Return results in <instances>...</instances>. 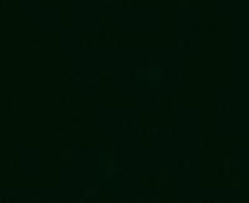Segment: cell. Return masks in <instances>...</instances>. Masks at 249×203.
<instances>
[{
    "mask_svg": "<svg viewBox=\"0 0 249 203\" xmlns=\"http://www.w3.org/2000/svg\"><path fill=\"white\" fill-rule=\"evenodd\" d=\"M219 117L220 118L229 117V100L226 97L219 99Z\"/></svg>",
    "mask_w": 249,
    "mask_h": 203,
    "instance_id": "cell-1",
    "label": "cell"
},
{
    "mask_svg": "<svg viewBox=\"0 0 249 203\" xmlns=\"http://www.w3.org/2000/svg\"><path fill=\"white\" fill-rule=\"evenodd\" d=\"M222 162H224V164H222V166L227 167V168H238L239 167V160L238 158H224V160H222Z\"/></svg>",
    "mask_w": 249,
    "mask_h": 203,
    "instance_id": "cell-2",
    "label": "cell"
},
{
    "mask_svg": "<svg viewBox=\"0 0 249 203\" xmlns=\"http://www.w3.org/2000/svg\"><path fill=\"white\" fill-rule=\"evenodd\" d=\"M97 196H100L98 188H86L85 190V197H97Z\"/></svg>",
    "mask_w": 249,
    "mask_h": 203,
    "instance_id": "cell-3",
    "label": "cell"
},
{
    "mask_svg": "<svg viewBox=\"0 0 249 203\" xmlns=\"http://www.w3.org/2000/svg\"><path fill=\"white\" fill-rule=\"evenodd\" d=\"M59 107L60 108H70L71 107V101L67 97H61L59 99Z\"/></svg>",
    "mask_w": 249,
    "mask_h": 203,
    "instance_id": "cell-4",
    "label": "cell"
},
{
    "mask_svg": "<svg viewBox=\"0 0 249 203\" xmlns=\"http://www.w3.org/2000/svg\"><path fill=\"white\" fill-rule=\"evenodd\" d=\"M189 166H191V161H189V158H187V157H182V158H179L178 160V167L179 168H189Z\"/></svg>",
    "mask_w": 249,
    "mask_h": 203,
    "instance_id": "cell-5",
    "label": "cell"
},
{
    "mask_svg": "<svg viewBox=\"0 0 249 203\" xmlns=\"http://www.w3.org/2000/svg\"><path fill=\"white\" fill-rule=\"evenodd\" d=\"M152 86L153 84L149 79H139V87L141 89H149Z\"/></svg>",
    "mask_w": 249,
    "mask_h": 203,
    "instance_id": "cell-6",
    "label": "cell"
},
{
    "mask_svg": "<svg viewBox=\"0 0 249 203\" xmlns=\"http://www.w3.org/2000/svg\"><path fill=\"white\" fill-rule=\"evenodd\" d=\"M149 76L152 79H161L163 77L162 76V70L159 67H156V69H151V72H149Z\"/></svg>",
    "mask_w": 249,
    "mask_h": 203,
    "instance_id": "cell-7",
    "label": "cell"
},
{
    "mask_svg": "<svg viewBox=\"0 0 249 203\" xmlns=\"http://www.w3.org/2000/svg\"><path fill=\"white\" fill-rule=\"evenodd\" d=\"M168 105H169V108H178L181 105V100L178 97H171L168 101Z\"/></svg>",
    "mask_w": 249,
    "mask_h": 203,
    "instance_id": "cell-8",
    "label": "cell"
},
{
    "mask_svg": "<svg viewBox=\"0 0 249 203\" xmlns=\"http://www.w3.org/2000/svg\"><path fill=\"white\" fill-rule=\"evenodd\" d=\"M198 146L199 148H209L210 147V140L209 138H199L198 141Z\"/></svg>",
    "mask_w": 249,
    "mask_h": 203,
    "instance_id": "cell-9",
    "label": "cell"
},
{
    "mask_svg": "<svg viewBox=\"0 0 249 203\" xmlns=\"http://www.w3.org/2000/svg\"><path fill=\"white\" fill-rule=\"evenodd\" d=\"M181 136V131L178 127H172V128H169V138H179Z\"/></svg>",
    "mask_w": 249,
    "mask_h": 203,
    "instance_id": "cell-10",
    "label": "cell"
},
{
    "mask_svg": "<svg viewBox=\"0 0 249 203\" xmlns=\"http://www.w3.org/2000/svg\"><path fill=\"white\" fill-rule=\"evenodd\" d=\"M128 76L129 79H138L141 75H139V69L137 67H131L128 70Z\"/></svg>",
    "mask_w": 249,
    "mask_h": 203,
    "instance_id": "cell-11",
    "label": "cell"
},
{
    "mask_svg": "<svg viewBox=\"0 0 249 203\" xmlns=\"http://www.w3.org/2000/svg\"><path fill=\"white\" fill-rule=\"evenodd\" d=\"M159 105H161V101H159V99H157V97L149 99V108H152V110L159 108Z\"/></svg>",
    "mask_w": 249,
    "mask_h": 203,
    "instance_id": "cell-12",
    "label": "cell"
},
{
    "mask_svg": "<svg viewBox=\"0 0 249 203\" xmlns=\"http://www.w3.org/2000/svg\"><path fill=\"white\" fill-rule=\"evenodd\" d=\"M228 56H229V59H239L240 56V51L239 49H229V53H228Z\"/></svg>",
    "mask_w": 249,
    "mask_h": 203,
    "instance_id": "cell-13",
    "label": "cell"
},
{
    "mask_svg": "<svg viewBox=\"0 0 249 203\" xmlns=\"http://www.w3.org/2000/svg\"><path fill=\"white\" fill-rule=\"evenodd\" d=\"M230 174H229V168H227V167H224V166H222L220 164V167H219V177L220 178H228Z\"/></svg>",
    "mask_w": 249,
    "mask_h": 203,
    "instance_id": "cell-14",
    "label": "cell"
},
{
    "mask_svg": "<svg viewBox=\"0 0 249 203\" xmlns=\"http://www.w3.org/2000/svg\"><path fill=\"white\" fill-rule=\"evenodd\" d=\"M131 126V120L128 117H121L120 118V128H128Z\"/></svg>",
    "mask_w": 249,
    "mask_h": 203,
    "instance_id": "cell-15",
    "label": "cell"
},
{
    "mask_svg": "<svg viewBox=\"0 0 249 203\" xmlns=\"http://www.w3.org/2000/svg\"><path fill=\"white\" fill-rule=\"evenodd\" d=\"M49 136H50V138H60L61 137V130L60 128H50Z\"/></svg>",
    "mask_w": 249,
    "mask_h": 203,
    "instance_id": "cell-16",
    "label": "cell"
},
{
    "mask_svg": "<svg viewBox=\"0 0 249 203\" xmlns=\"http://www.w3.org/2000/svg\"><path fill=\"white\" fill-rule=\"evenodd\" d=\"M80 49H88V47L91 46V41L90 39H86V37H82V39H80Z\"/></svg>",
    "mask_w": 249,
    "mask_h": 203,
    "instance_id": "cell-17",
    "label": "cell"
},
{
    "mask_svg": "<svg viewBox=\"0 0 249 203\" xmlns=\"http://www.w3.org/2000/svg\"><path fill=\"white\" fill-rule=\"evenodd\" d=\"M10 108L18 111L20 110V99H11L10 100Z\"/></svg>",
    "mask_w": 249,
    "mask_h": 203,
    "instance_id": "cell-18",
    "label": "cell"
},
{
    "mask_svg": "<svg viewBox=\"0 0 249 203\" xmlns=\"http://www.w3.org/2000/svg\"><path fill=\"white\" fill-rule=\"evenodd\" d=\"M179 49H189L191 47V41L189 39H181L178 43Z\"/></svg>",
    "mask_w": 249,
    "mask_h": 203,
    "instance_id": "cell-19",
    "label": "cell"
},
{
    "mask_svg": "<svg viewBox=\"0 0 249 203\" xmlns=\"http://www.w3.org/2000/svg\"><path fill=\"white\" fill-rule=\"evenodd\" d=\"M159 128H148V137H151V138H158L159 137Z\"/></svg>",
    "mask_w": 249,
    "mask_h": 203,
    "instance_id": "cell-20",
    "label": "cell"
},
{
    "mask_svg": "<svg viewBox=\"0 0 249 203\" xmlns=\"http://www.w3.org/2000/svg\"><path fill=\"white\" fill-rule=\"evenodd\" d=\"M120 45H121V41H120V39H111L110 40V49H112V50H115V49H118L120 47Z\"/></svg>",
    "mask_w": 249,
    "mask_h": 203,
    "instance_id": "cell-21",
    "label": "cell"
},
{
    "mask_svg": "<svg viewBox=\"0 0 249 203\" xmlns=\"http://www.w3.org/2000/svg\"><path fill=\"white\" fill-rule=\"evenodd\" d=\"M59 154H60L61 158H70L71 151H70V148H60Z\"/></svg>",
    "mask_w": 249,
    "mask_h": 203,
    "instance_id": "cell-22",
    "label": "cell"
},
{
    "mask_svg": "<svg viewBox=\"0 0 249 203\" xmlns=\"http://www.w3.org/2000/svg\"><path fill=\"white\" fill-rule=\"evenodd\" d=\"M159 178L169 180V170L168 168H161V170H159Z\"/></svg>",
    "mask_w": 249,
    "mask_h": 203,
    "instance_id": "cell-23",
    "label": "cell"
},
{
    "mask_svg": "<svg viewBox=\"0 0 249 203\" xmlns=\"http://www.w3.org/2000/svg\"><path fill=\"white\" fill-rule=\"evenodd\" d=\"M81 76V70L80 69H72V71L69 72V77L70 79H80Z\"/></svg>",
    "mask_w": 249,
    "mask_h": 203,
    "instance_id": "cell-24",
    "label": "cell"
},
{
    "mask_svg": "<svg viewBox=\"0 0 249 203\" xmlns=\"http://www.w3.org/2000/svg\"><path fill=\"white\" fill-rule=\"evenodd\" d=\"M239 186H240L239 178H230L229 180V187L230 188H239Z\"/></svg>",
    "mask_w": 249,
    "mask_h": 203,
    "instance_id": "cell-25",
    "label": "cell"
},
{
    "mask_svg": "<svg viewBox=\"0 0 249 203\" xmlns=\"http://www.w3.org/2000/svg\"><path fill=\"white\" fill-rule=\"evenodd\" d=\"M189 69H179V79H188Z\"/></svg>",
    "mask_w": 249,
    "mask_h": 203,
    "instance_id": "cell-26",
    "label": "cell"
},
{
    "mask_svg": "<svg viewBox=\"0 0 249 203\" xmlns=\"http://www.w3.org/2000/svg\"><path fill=\"white\" fill-rule=\"evenodd\" d=\"M139 138H148V128H145V127L139 128Z\"/></svg>",
    "mask_w": 249,
    "mask_h": 203,
    "instance_id": "cell-27",
    "label": "cell"
},
{
    "mask_svg": "<svg viewBox=\"0 0 249 203\" xmlns=\"http://www.w3.org/2000/svg\"><path fill=\"white\" fill-rule=\"evenodd\" d=\"M100 37L101 39H108V37H110V30L108 29H101L100 30Z\"/></svg>",
    "mask_w": 249,
    "mask_h": 203,
    "instance_id": "cell-28",
    "label": "cell"
},
{
    "mask_svg": "<svg viewBox=\"0 0 249 203\" xmlns=\"http://www.w3.org/2000/svg\"><path fill=\"white\" fill-rule=\"evenodd\" d=\"M10 167L11 168H19L20 167V160L19 158H11V160H10Z\"/></svg>",
    "mask_w": 249,
    "mask_h": 203,
    "instance_id": "cell-29",
    "label": "cell"
},
{
    "mask_svg": "<svg viewBox=\"0 0 249 203\" xmlns=\"http://www.w3.org/2000/svg\"><path fill=\"white\" fill-rule=\"evenodd\" d=\"M148 184H149V188H156L157 187V178H149L148 180Z\"/></svg>",
    "mask_w": 249,
    "mask_h": 203,
    "instance_id": "cell-30",
    "label": "cell"
},
{
    "mask_svg": "<svg viewBox=\"0 0 249 203\" xmlns=\"http://www.w3.org/2000/svg\"><path fill=\"white\" fill-rule=\"evenodd\" d=\"M169 75H171V70H169L168 67H166L165 70H162V76L165 77V79H169V77H171Z\"/></svg>",
    "mask_w": 249,
    "mask_h": 203,
    "instance_id": "cell-31",
    "label": "cell"
},
{
    "mask_svg": "<svg viewBox=\"0 0 249 203\" xmlns=\"http://www.w3.org/2000/svg\"><path fill=\"white\" fill-rule=\"evenodd\" d=\"M100 75H110V69H101Z\"/></svg>",
    "mask_w": 249,
    "mask_h": 203,
    "instance_id": "cell-32",
    "label": "cell"
},
{
    "mask_svg": "<svg viewBox=\"0 0 249 203\" xmlns=\"http://www.w3.org/2000/svg\"><path fill=\"white\" fill-rule=\"evenodd\" d=\"M114 157H120V150H118V148L114 150Z\"/></svg>",
    "mask_w": 249,
    "mask_h": 203,
    "instance_id": "cell-33",
    "label": "cell"
},
{
    "mask_svg": "<svg viewBox=\"0 0 249 203\" xmlns=\"http://www.w3.org/2000/svg\"><path fill=\"white\" fill-rule=\"evenodd\" d=\"M158 202H162V203H168V202H171V199H169V198H162V199H158Z\"/></svg>",
    "mask_w": 249,
    "mask_h": 203,
    "instance_id": "cell-34",
    "label": "cell"
},
{
    "mask_svg": "<svg viewBox=\"0 0 249 203\" xmlns=\"http://www.w3.org/2000/svg\"><path fill=\"white\" fill-rule=\"evenodd\" d=\"M40 202L41 203H49V202H51V199L50 198H42V199H40Z\"/></svg>",
    "mask_w": 249,
    "mask_h": 203,
    "instance_id": "cell-35",
    "label": "cell"
},
{
    "mask_svg": "<svg viewBox=\"0 0 249 203\" xmlns=\"http://www.w3.org/2000/svg\"><path fill=\"white\" fill-rule=\"evenodd\" d=\"M97 26H98V23H97V21H95V23L92 21V23H91V26H90V27H91V29H94V27H97Z\"/></svg>",
    "mask_w": 249,
    "mask_h": 203,
    "instance_id": "cell-36",
    "label": "cell"
},
{
    "mask_svg": "<svg viewBox=\"0 0 249 203\" xmlns=\"http://www.w3.org/2000/svg\"><path fill=\"white\" fill-rule=\"evenodd\" d=\"M104 94H106V95H110L111 94V90L108 87H106V89H104Z\"/></svg>",
    "mask_w": 249,
    "mask_h": 203,
    "instance_id": "cell-37",
    "label": "cell"
},
{
    "mask_svg": "<svg viewBox=\"0 0 249 203\" xmlns=\"http://www.w3.org/2000/svg\"><path fill=\"white\" fill-rule=\"evenodd\" d=\"M208 202H214V203H218V202H220L218 198H212V199H208Z\"/></svg>",
    "mask_w": 249,
    "mask_h": 203,
    "instance_id": "cell-38",
    "label": "cell"
},
{
    "mask_svg": "<svg viewBox=\"0 0 249 203\" xmlns=\"http://www.w3.org/2000/svg\"><path fill=\"white\" fill-rule=\"evenodd\" d=\"M135 202H136V203H142V202H145V199H142V198H136Z\"/></svg>",
    "mask_w": 249,
    "mask_h": 203,
    "instance_id": "cell-39",
    "label": "cell"
},
{
    "mask_svg": "<svg viewBox=\"0 0 249 203\" xmlns=\"http://www.w3.org/2000/svg\"><path fill=\"white\" fill-rule=\"evenodd\" d=\"M70 121H71V122H78V121H80V118H78V117H76V118L71 117V118H70Z\"/></svg>",
    "mask_w": 249,
    "mask_h": 203,
    "instance_id": "cell-40",
    "label": "cell"
},
{
    "mask_svg": "<svg viewBox=\"0 0 249 203\" xmlns=\"http://www.w3.org/2000/svg\"><path fill=\"white\" fill-rule=\"evenodd\" d=\"M110 201H111L110 198H102V199H101V202H104V203H108Z\"/></svg>",
    "mask_w": 249,
    "mask_h": 203,
    "instance_id": "cell-41",
    "label": "cell"
},
{
    "mask_svg": "<svg viewBox=\"0 0 249 203\" xmlns=\"http://www.w3.org/2000/svg\"><path fill=\"white\" fill-rule=\"evenodd\" d=\"M127 4H128L127 0H122V8H125V5H127Z\"/></svg>",
    "mask_w": 249,
    "mask_h": 203,
    "instance_id": "cell-42",
    "label": "cell"
},
{
    "mask_svg": "<svg viewBox=\"0 0 249 203\" xmlns=\"http://www.w3.org/2000/svg\"><path fill=\"white\" fill-rule=\"evenodd\" d=\"M100 152L101 153H108V152H110V150H107V148L106 150H100Z\"/></svg>",
    "mask_w": 249,
    "mask_h": 203,
    "instance_id": "cell-43",
    "label": "cell"
},
{
    "mask_svg": "<svg viewBox=\"0 0 249 203\" xmlns=\"http://www.w3.org/2000/svg\"><path fill=\"white\" fill-rule=\"evenodd\" d=\"M120 201H121V202H131V199H127V198H121Z\"/></svg>",
    "mask_w": 249,
    "mask_h": 203,
    "instance_id": "cell-44",
    "label": "cell"
},
{
    "mask_svg": "<svg viewBox=\"0 0 249 203\" xmlns=\"http://www.w3.org/2000/svg\"><path fill=\"white\" fill-rule=\"evenodd\" d=\"M98 96H100V99H105V97H106V94H104V92H101V94L98 95Z\"/></svg>",
    "mask_w": 249,
    "mask_h": 203,
    "instance_id": "cell-45",
    "label": "cell"
},
{
    "mask_svg": "<svg viewBox=\"0 0 249 203\" xmlns=\"http://www.w3.org/2000/svg\"><path fill=\"white\" fill-rule=\"evenodd\" d=\"M229 202L235 203V202H238V199H237V198H230V199H229Z\"/></svg>",
    "mask_w": 249,
    "mask_h": 203,
    "instance_id": "cell-46",
    "label": "cell"
},
{
    "mask_svg": "<svg viewBox=\"0 0 249 203\" xmlns=\"http://www.w3.org/2000/svg\"><path fill=\"white\" fill-rule=\"evenodd\" d=\"M239 202H240V203H245V202H247V198H240Z\"/></svg>",
    "mask_w": 249,
    "mask_h": 203,
    "instance_id": "cell-47",
    "label": "cell"
},
{
    "mask_svg": "<svg viewBox=\"0 0 249 203\" xmlns=\"http://www.w3.org/2000/svg\"><path fill=\"white\" fill-rule=\"evenodd\" d=\"M80 151H81V152H84V151H86V152H87V151H90V148H87V147H86V148H80Z\"/></svg>",
    "mask_w": 249,
    "mask_h": 203,
    "instance_id": "cell-48",
    "label": "cell"
},
{
    "mask_svg": "<svg viewBox=\"0 0 249 203\" xmlns=\"http://www.w3.org/2000/svg\"><path fill=\"white\" fill-rule=\"evenodd\" d=\"M199 202H201V203H203V202H208V199H204V198H201V199H199Z\"/></svg>",
    "mask_w": 249,
    "mask_h": 203,
    "instance_id": "cell-49",
    "label": "cell"
},
{
    "mask_svg": "<svg viewBox=\"0 0 249 203\" xmlns=\"http://www.w3.org/2000/svg\"><path fill=\"white\" fill-rule=\"evenodd\" d=\"M70 202H72V203H74V202H77V198H71Z\"/></svg>",
    "mask_w": 249,
    "mask_h": 203,
    "instance_id": "cell-50",
    "label": "cell"
},
{
    "mask_svg": "<svg viewBox=\"0 0 249 203\" xmlns=\"http://www.w3.org/2000/svg\"><path fill=\"white\" fill-rule=\"evenodd\" d=\"M30 41H36V43H39V41H40V39H31Z\"/></svg>",
    "mask_w": 249,
    "mask_h": 203,
    "instance_id": "cell-51",
    "label": "cell"
}]
</instances>
